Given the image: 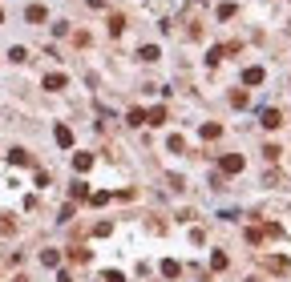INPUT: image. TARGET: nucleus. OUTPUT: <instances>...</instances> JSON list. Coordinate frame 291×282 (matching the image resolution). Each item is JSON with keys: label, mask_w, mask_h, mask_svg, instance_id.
I'll return each mask as SVG.
<instances>
[{"label": "nucleus", "mask_w": 291, "mask_h": 282, "mask_svg": "<svg viewBox=\"0 0 291 282\" xmlns=\"http://www.w3.org/2000/svg\"><path fill=\"white\" fill-rule=\"evenodd\" d=\"M101 282H126V274H122V270H105Z\"/></svg>", "instance_id": "20"}, {"label": "nucleus", "mask_w": 291, "mask_h": 282, "mask_svg": "<svg viewBox=\"0 0 291 282\" xmlns=\"http://www.w3.org/2000/svg\"><path fill=\"white\" fill-rule=\"evenodd\" d=\"M53 137H57V145H61V149H73V129H69V125H57Z\"/></svg>", "instance_id": "4"}, {"label": "nucleus", "mask_w": 291, "mask_h": 282, "mask_svg": "<svg viewBox=\"0 0 291 282\" xmlns=\"http://www.w3.org/2000/svg\"><path fill=\"white\" fill-rule=\"evenodd\" d=\"M24 16L33 20V24H41V20H45V8H41V4H28V12H24Z\"/></svg>", "instance_id": "16"}, {"label": "nucleus", "mask_w": 291, "mask_h": 282, "mask_svg": "<svg viewBox=\"0 0 291 282\" xmlns=\"http://www.w3.org/2000/svg\"><path fill=\"white\" fill-rule=\"evenodd\" d=\"M0 24H4V12H0Z\"/></svg>", "instance_id": "25"}, {"label": "nucleus", "mask_w": 291, "mask_h": 282, "mask_svg": "<svg viewBox=\"0 0 291 282\" xmlns=\"http://www.w3.org/2000/svg\"><path fill=\"white\" fill-rule=\"evenodd\" d=\"M41 266H61V254H57V250H41Z\"/></svg>", "instance_id": "12"}, {"label": "nucleus", "mask_w": 291, "mask_h": 282, "mask_svg": "<svg viewBox=\"0 0 291 282\" xmlns=\"http://www.w3.org/2000/svg\"><path fill=\"white\" fill-rule=\"evenodd\" d=\"M162 274H166V278H178V274H182V266L174 262V258H166V262H162Z\"/></svg>", "instance_id": "14"}, {"label": "nucleus", "mask_w": 291, "mask_h": 282, "mask_svg": "<svg viewBox=\"0 0 291 282\" xmlns=\"http://www.w3.org/2000/svg\"><path fill=\"white\" fill-rule=\"evenodd\" d=\"M259 125H263V129H279V125H283V113H279V109H263V113H259Z\"/></svg>", "instance_id": "1"}, {"label": "nucleus", "mask_w": 291, "mask_h": 282, "mask_svg": "<svg viewBox=\"0 0 291 282\" xmlns=\"http://www.w3.org/2000/svg\"><path fill=\"white\" fill-rule=\"evenodd\" d=\"M93 169V153H73V173H89Z\"/></svg>", "instance_id": "3"}, {"label": "nucleus", "mask_w": 291, "mask_h": 282, "mask_svg": "<svg viewBox=\"0 0 291 282\" xmlns=\"http://www.w3.org/2000/svg\"><path fill=\"white\" fill-rule=\"evenodd\" d=\"M89 202H93V206H105V202H109V190H97V194H89Z\"/></svg>", "instance_id": "21"}, {"label": "nucleus", "mask_w": 291, "mask_h": 282, "mask_svg": "<svg viewBox=\"0 0 291 282\" xmlns=\"http://www.w3.org/2000/svg\"><path fill=\"white\" fill-rule=\"evenodd\" d=\"M271 270H275V274H283V270H287V258H283V254H275V258H271Z\"/></svg>", "instance_id": "22"}, {"label": "nucleus", "mask_w": 291, "mask_h": 282, "mask_svg": "<svg viewBox=\"0 0 291 282\" xmlns=\"http://www.w3.org/2000/svg\"><path fill=\"white\" fill-rule=\"evenodd\" d=\"M235 16V4H218V20H230Z\"/></svg>", "instance_id": "23"}, {"label": "nucleus", "mask_w": 291, "mask_h": 282, "mask_svg": "<svg viewBox=\"0 0 291 282\" xmlns=\"http://www.w3.org/2000/svg\"><path fill=\"white\" fill-rule=\"evenodd\" d=\"M126 121H130V125H146V109H130Z\"/></svg>", "instance_id": "17"}, {"label": "nucleus", "mask_w": 291, "mask_h": 282, "mask_svg": "<svg viewBox=\"0 0 291 282\" xmlns=\"http://www.w3.org/2000/svg\"><path fill=\"white\" fill-rule=\"evenodd\" d=\"M230 49H235V45H218V49H211V53H207V65H218V60H222Z\"/></svg>", "instance_id": "9"}, {"label": "nucleus", "mask_w": 291, "mask_h": 282, "mask_svg": "<svg viewBox=\"0 0 291 282\" xmlns=\"http://www.w3.org/2000/svg\"><path fill=\"white\" fill-rule=\"evenodd\" d=\"M138 56L146 60V65H154V60L162 56V49H158V45H146V49H138Z\"/></svg>", "instance_id": "8"}, {"label": "nucleus", "mask_w": 291, "mask_h": 282, "mask_svg": "<svg viewBox=\"0 0 291 282\" xmlns=\"http://www.w3.org/2000/svg\"><path fill=\"white\" fill-rule=\"evenodd\" d=\"M263 69H259V65H251V69H243V85H263Z\"/></svg>", "instance_id": "6"}, {"label": "nucleus", "mask_w": 291, "mask_h": 282, "mask_svg": "<svg viewBox=\"0 0 291 282\" xmlns=\"http://www.w3.org/2000/svg\"><path fill=\"white\" fill-rule=\"evenodd\" d=\"M243 153H226V158H222V173H243Z\"/></svg>", "instance_id": "2"}, {"label": "nucleus", "mask_w": 291, "mask_h": 282, "mask_svg": "<svg viewBox=\"0 0 291 282\" xmlns=\"http://www.w3.org/2000/svg\"><path fill=\"white\" fill-rule=\"evenodd\" d=\"M122 28H126L122 16H109V33H113V37H122Z\"/></svg>", "instance_id": "19"}, {"label": "nucleus", "mask_w": 291, "mask_h": 282, "mask_svg": "<svg viewBox=\"0 0 291 282\" xmlns=\"http://www.w3.org/2000/svg\"><path fill=\"white\" fill-rule=\"evenodd\" d=\"M69 198H73V202H85V198H89V190H85V181H73V190H69Z\"/></svg>", "instance_id": "13"}, {"label": "nucleus", "mask_w": 291, "mask_h": 282, "mask_svg": "<svg viewBox=\"0 0 291 282\" xmlns=\"http://www.w3.org/2000/svg\"><path fill=\"white\" fill-rule=\"evenodd\" d=\"M65 85H69V77H65V73H49V77H45V89H49V93H61Z\"/></svg>", "instance_id": "5"}, {"label": "nucleus", "mask_w": 291, "mask_h": 282, "mask_svg": "<svg viewBox=\"0 0 291 282\" xmlns=\"http://www.w3.org/2000/svg\"><path fill=\"white\" fill-rule=\"evenodd\" d=\"M8 162H12V166H33V153H28V149H12Z\"/></svg>", "instance_id": "7"}, {"label": "nucleus", "mask_w": 291, "mask_h": 282, "mask_svg": "<svg viewBox=\"0 0 291 282\" xmlns=\"http://www.w3.org/2000/svg\"><path fill=\"white\" fill-rule=\"evenodd\" d=\"M211 266H215V270H226V254H222V250H215V254H211Z\"/></svg>", "instance_id": "18"}, {"label": "nucleus", "mask_w": 291, "mask_h": 282, "mask_svg": "<svg viewBox=\"0 0 291 282\" xmlns=\"http://www.w3.org/2000/svg\"><path fill=\"white\" fill-rule=\"evenodd\" d=\"M8 56H12V60H16V65H20V60H28V49H20V45H16V49H12V53H8Z\"/></svg>", "instance_id": "24"}, {"label": "nucleus", "mask_w": 291, "mask_h": 282, "mask_svg": "<svg viewBox=\"0 0 291 282\" xmlns=\"http://www.w3.org/2000/svg\"><path fill=\"white\" fill-rule=\"evenodd\" d=\"M162 121H166V105H154L146 113V125H162Z\"/></svg>", "instance_id": "10"}, {"label": "nucleus", "mask_w": 291, "mask_h": 282, "mask_svg": "<svg viewBox=\"0 0 291 282\" xmlns=\"http://www.w3.org/2000/svg\"><path fill=\"white\" fill-rule=\"evenodd\" d=\"M198 133H202V141H218L222 137V125H202Z\"/></svg>", "instance_id": "11"}, {"label": "nucleus", "mask_w": 291, "mask_h": 282, "mask_svg": "<svg viewBox=\"0 0 291 282\" xmlns=\"http://www.w3.org/2000/svg\"><path fill=\"white\" fill-rule=\"evenodd\" d=\"M166 149H170V153H182V149H186V141L174 133V137H166Z\"/></svg>", "instance_id": "15"}]
</instances>
